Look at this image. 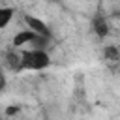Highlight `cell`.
Masks as SVG:
<instances>
[{"label": "cell", "mask_w": 120, "mask_h": 120, "mask_svg": "<svg viewBox=\"0 0 120 120\" xmlns=\"http://www.w3.org/2000/svg\"><path fill=\"white\" fill-rule=\"evenodd\" d=\"M118 17H120V9H118Z\"/></svg>", "instance_id": "obj_10"}, {"label": "cell", "mask_w": 120, "mask_h": 120, "mask_svg": "<svg viewBox=\"0 0 120 120\" xmlns=\"http://www.w3.org/2000/svg\"><path fill=\"white\" fill-rule=\"evenodd\" d=\"M15 15V8H0V30L6 28Z\"/></svg>", "instance_id": "obj_7"}, {"label": "cell", "mask_w": 120, "mask_h": 120, "mask_svg": "<svg viewBox=\"0 0 120 120\" xmlns=\"http://www.w3.org/2000/svg\"><path fill=\"white\" fill-rule=\"evenodd\" d=\"M21 64H22V69H28V71H41L45 68L51 66V56L45 49L41 47H34L30 51H24L21 52Z\"/></svg>", "instance_id": "obj_1"}, {"label": "cell", "mask_w": 120, "mask_h": 120, "mask_svg": "<svg viewBox=\"0 0 120 120\" xmlns=\"http://www.w3.org/2000/svg\"><path fill=\"white\" fill-rule=\"evenodd\" d=\"M36 38H38V34H36L34 30H30V28H24V30H19V32L13 36L11 43H13V47L17 49V47H22V45L34 43V41H36Z\"/></svg>", "instance_id": "obj_3"}, {"label": "cell", "mask_w": 120, "mask_h": 120, "mask_svg": "<svg viewBox=\"0 0 120 120\" xmlns=\"http://www.w3.org/2000/svg\"><path fill=\"white\" fill-rule=\"evenodd\" d=\"M6 64L11 71H21L22 69V64H21V54L17 52H8L6 54Z\"/></svg>", "instance_id": "obj_6"}, {"label": "cell", "mask_w": 120, "mask_h": 120, "mask_svg": "<svg viewBox=\"0 0 120 120\" xmlns=\"http://www.w3.org/2000/svg\"><path fill=\"white\" fill-rule=\"evenodd\" d=\"M19 112V107H8L6 109V114H17Z\"/></svg>", "instance_id": "obj_8"}, {"label": "cell", "mask_w": 120, "mask_h": 120, "mask_svg": "<svg viewBox=\"0 0 120 120\" xmlns=\"http://www.w3.org/2000/svg\"><path fill=\"white\" fill-rule=\"evenodd\" d=\"M103 58H105V64L107 66H111V68L118 66L120 64V49L114 47V45H107L103 49Z\"/></svg>", "instance_id": "obj_4"}, {"label": "cell", "mask_w": 120, "mask_h": 120, "mask_svg": "<svg viewBox=\"0 0 120 120\" xmlns=\"http://www.w3.org/2000/svg\"><path fill=\"white\" fill-rule=\"evenodd\" d=\"M0 92H2V90H0Z\"/></svg>", "instance_id": "obj_11"}, {"label": "cell", "mask_w": 120, "mask_h": 120, "mask_svg": "<svg viewBox=\"0 0 120 120\" xmlns=\"http://www.w3.org/2000/svg\"><path fill=\"white\" fill-rule=\"evenodd\" d=\"M4 86H6V77H4V73L0 71V90H4Z\"/></svg>", "instance_id": "obj_9"}, {"label": "cell", "mask_w": 120, "mask_h": 120, "mask_svg": "<svg viewBox=\"0 0 120 120\" xmlns=\"http://www.w3.org/2000/svg\"><path fill=\"white\" fill-rule=\"evenodd\" d=\"M92 26H94V32H96L99 38H105V36L109 34V24H107L105 17H96L94 22H92Z\"/></svg>", "instance_id": "obj_5"}, {"label": "cell", "mask_w": 120, "mask_h": 120, "mask_svg": "<svg viewBox=\"0 0 120 120\" xmlns=\"http://www.w3.org/2000/svg\"><path fill=\"white\" fill-rule=\"evenodd\" d=\"M24 22H26V26H28L30 30H34L38 36L51 38V30H49V26H47L45 21H41V19H38V17H34V15H24Z\"/></svg>", "instance_id": "obj_2"}]
</instances>
